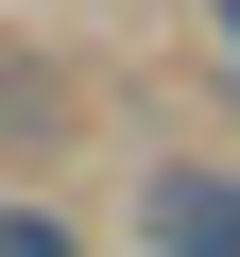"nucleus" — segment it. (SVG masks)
<instances>
[{"mask_svg":"<svg viewBox=\"0 0 240 257\" xmlns=\"http://www.w3.org/2000/svg\"><path fill=\"white\" fill-rule=\"evenodd\" d=\"M138 240L155 257H240V172H155L138 189Z\"/></svg>","mask_w":240,"mask_h":257,"instance_id":"f257e3e1","label":"nucleus"},{"mask_svg":"<svg viewBox=\"0 0 240 257\" xmlns=\"http://www.w3.org/2000/svg\"><path fill=\"white\" fill-rule=\"evenodd\" d=\"M0 257H86V240H69L52 206H0Z\"/></svg>","mask_w":240,"mask_h":257,"instance_id":"f03ea898","label":"nucleus"},{"mask_svg":"<svg viewBox=\"0 0 240 257\" xmlns=\"http://www.w3.org/2000/svg\"><path fill=\"white\" fill-rule=\"evenodd\" d=\"M223 52H240V0H223Z\"/></svg>","mask_w":240,"mask_h":257,"instance_id":"7ed1b4c3","label":"nucleus"}]
</instances>
